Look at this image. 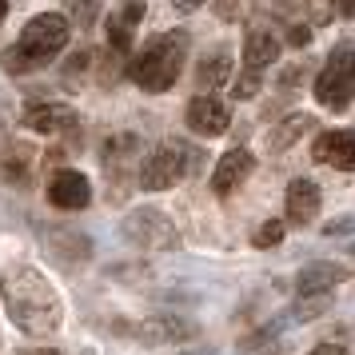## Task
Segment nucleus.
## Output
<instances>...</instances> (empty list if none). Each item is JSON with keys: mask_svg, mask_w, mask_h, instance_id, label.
<instances>
[{"mask_svg": "<svg viewBox=\"0 0 355 355\" xmlns=\"http://www.w3.org/2000/svg\"><path fill=\"white\" fill-rule=\"evenodd\" d=\"M136 336L144 339V343H184V339L196 336V323L184 320V315H152L136 327Z\"/></svg>", "mask_w": 355, "mask_h": 355, "instance_id": "nucleus-12", "label": "nucleus"}, {"mask_svg": "<svg viewBox=\"0 0 355 355\" xmlns=\"http://www.w3.org/2000/svg\"><path fill=\"white\" fill-rule=\"evenodd\" d=\"M172 4H176L180 12H192V8H200V4H204V0H172Z\"/></svg>", "mask_w": 355, "mask_h": 355, "instance_id": "nucleus-30", "label": "nucleus"}, {"mask_svg": "<svg viewBox=\"0 0 355 355\" xmlns=\"http://www.w3.org/2000/svg\"><path fill=\"white\" fill-rule=\"evenodd\" d=\"M68 12L76 17V24H92L96 20V0H68Z\"/></svg>", "mask_w": 355, "mask_h": 355, "instance_id": "nucleus-25", "label": "nucleus"}, {"mask_svg": "<svg viewBox=\"0 0 355 355\" xmlns=\"http://www.w3.org/2000/svg\"><path fill=\"white\" fill-rule=\"evenodd\" d=\"M120 236H124L128 243H136V248H144V252H172V248L180 243L172 220H168L160 208L128 211V220L120 224Z\"/></svg>", "mask_w": 355, "mask_h": 355, "instance_id": "nucleus-5", "label": "nucleus"}, {"mask_svg": "<svg viewBox=\"0 0 355 355\" xmlns=\"http://www.w3.org/2000/svg\"><path fill=\"white\" fill-rule=\"evenodd\" d=\"M227 76H232V60H227V52H211L208 60L196 68V80H200V88H224Z\"/></svg>", "mask_w": 355, "mask_h": 355, "instance_id": "nucleus-19", "label": "nucleus"}, {"mask_svg": "<svg viewBox=\"0 0 355 355\" xmlns=\"http://www.w3.org/2000/svg\"><path fill=\"white\" fill-rule=\"evenodd\" d=\"M232 92H236L240 100H252V96L259 92V72H243L240 80H236V88H232Z\"/></svg>", "mask_w": 355, "mask_h": 355, "instance_id": "nucleus-26", "label": "nucleus"}, {"mask_svg": "<svg viewBox=\"0 0 355 355\" xmlns=\"http://www.w3.org/2000/svg\"><path fill=\"white\" fill-rule=\"evenodd\" d=\"M33 355H60V352H33Z\"/></svg>", "mask_w": 355, "mask_h": 355, "instance_id": "nucleus-33", "label": "nucleus"}, {"mask_svg": "<svg viewBox=\"0 0 355 355\" xmlns=\"http://www.w3.org/2000/svg\"><path fill=\"white\" fill-rule=\"evenodd\" d=\"M184 56H188V36L168 33V36H160V40H152V44L132 60L128 76L140 84L144 92H168V88L180 80Z\"/></svg>", "mask_w": 355, "mask_h": 355, "instance_id": "nucleus-3", "label": "nucleus"}, {"mask_svg": "<svg viewBox=\"0 0 355 355\" xmlns=\"http://www.w3.org/2000/svg\"><path fill=\"white\" fill-rule=\"evenodd\" d=\"M327 307H331V295H300V304L291 307V320L307 323V320H315V315H323Z\"/></svg>", "mask_w": 355, "mask_h": 355, "instance_id": "nucleus-22", "label": "nucleus"}, {"mask_svg": "<svg viewBox=\"0 0 355 355\" xmlns=\"http://www.w3.org/2000/svg\"><path fill=\"white\" fill-rule=\"evenodd\" d=\"M140 17H144V8L140 4H124L120 12L112 17V24H108V40H112V49H128L132 44V33H136V24H140Z\"/></svg>", "mask_w": 355, "mask_h": 355, "instance_id": "nucleus-18", "label": "nucleus"}, {"mask_svg": "<svg viewBox=\"0 0 355 355\" xmlns=\"http://www.w3.org/2000/svg\"><path fill=\"white\" fill-rule=\"evenodd\" d=\"M136 148H140L136 136H112V140L104 144V172L120 180L124 176V168L132 164V156H136Z\"/></svg>", "mask_w": 355, "mask_h": 355, "instance_id": "nucleus-17", "label": "nucleus"}, {"mask_svg": "<svg viewBox=\"0 0 355 355\" xmlns=\"http://www.w3.org/2000/svg\"><path fill=\"white\" fill-rule=\"evenodd\" d=\"M0 172H4V180H12V184L24 188V184L33 180V152H28V148H20V144L8 148V156L0 160Z\"/></svg>", "mask_w": 355, "mask_h": 355, "instance_id": "nucleus-20", "label": "nucleus"}, {"mask_svg": "<svg viewBox=\"0 0 355 355\" xmlns=\"http://www.w3.org/2000/svg\"><path fill=\"white\" fill-rule=\"evenodd\" d=\"M288 40H291V44H295V49H304L307 40H311V28H307V24H295V28H291V33H288Z\"/></svg>", "mask_w": 355, "mask_h": 355, "instance_id": "nucleus-28", "label": "nucleus"}, {"mask_svg": "<svg viewBox=\"0 0 355 355\" xmlns=\"http://www.w3.org/2000/svg\"><path fill=\"white\" fill-rule=\"evenodd\" d=\"M352 256H355V243H352Z\"/></svg>", "mask_w": 355, "mask_h": 355, "instance_id": "nucleus-34", "label": "nucleus"}, {"mask_svg": "<svg viewBox=\"0 0 355 355\" xmlns=\"http://www.w3.org/2000/svg\"><path fill=\"white\" fill-rule=\"evenodd\" d=\"M49 200L64 211H80V208L92 204V184H88V176H80V172H56L52 184H49Z\"/></svg>", "mask_w": 355, "mask_h": 355, "instance_id": "nucleus-9", "label": "nucleus"}, {"mask_svg": "<svg viewBox=\"0 0 355 355\" xmlns=\"http://www.w3.org/2000/svg\"><path fill=\"white\" fill-rule=\"evenodd\" d=\"M347 275L352 272L343 263H307L304 272L295 275V288H300V295H327V288L343 284Z\"/></svg>", "mask_w": 355, "mask_h": 355, "instance_id": "nucleus-13", "label": "nucleus"}, {"mask_svg": "<svg viewBox=\"0 0 355 355\" xmlns=\"http://www.w3.org/2000/svg\"><path fill=\"white\" fill-rule=\"evenodd\" d=\"M307 128H311V116H304V112L288 116V120H284V124L272 132V136H268V148H272V152H284V148H291Z\"/></svg>", "mask_w": 355, "mask_h": 355, "instance_id": "nucleus-21", "label": "nucleus"}, {"mask_svg": "<svg viewBox=\"0 0 355 355\" xmlns=\"http://www.w3.org/2000/svg\"><path fill=\"white\" fill-rule=\"evenodd\" d=\"M275 56H279V40L268 28H252L248 40H243V64H248V72H263L268 64H275Z\"/></svg>", "mask_w": 355, "mask_h": 355, "instance_id": "nucleus-16", "label": "nucleus"}, {"mask_svg": "<svg viewBox=\"0 0 355 355\" xmlns=\"http://www.w3.org/2000/svg\"><path fill=\"white\" fill-rule=\"evenodd\" d=\"M315 216H320V188L311 180H291L288 184V220L304 227Z\"/></svg>", "mask_w": 355, "mask_h": 355, "instance_id": "nucleus-14", "label": "nucleus"}, {"mask_svg": "<svg viewBox=\"0 0 355 355\" xmlns=\"http://www.w3.org/2000/svg\"><path fill=\"white\" fill-rule=\"evenodd\" d=\"M44 248H49V256L56 259L60 268H80L84 259L92 256L88 236L72 232V227H64V232H44Z\"/></svg>", "mask_w": 355, "mask_h": 355, "instance_id": "nucleus-11", "label": "nucleus"}, {"mask_svg": "<svg viewBox=\"0 0 355 355\" xmlns=\"http://www.w3.org/2000/svg\"><path fill=\"white\" fill-rule=\"evenodd\" d=\"M252 168H256V156H252L248 148H232V152H224V160L216 164V176H211V188H216V196L236 192L243 180L252 176Z\"/></svg>", "mask_w": 355, "mask_h": 355, "instance_id": "nucleus-10", "label": "nucleus"}, {"mask_svg": "<svg viewBox=\"0 0 355 355\" xmlns=\"http://www.w3.org/2000/svg\"><path fill=\"white\" fill-rule=\"evenodd\" d=\"M311 355H352V352H347V347H339V343H320Z\"/></svg>", "mask_w": 355, "mask_h": 355, "instance_id": "nucleus-29", "label": "nucleus"}, {"mask_svg": "<svg viewBox=\"0 0 355 355\" xmlns=\"http://www.w3.org/2000/svg\"><path fill=\"white\" fill-rule=\"evenodd\" d=\"M64 44H68V20L56 17V12H40V17H33L24 24L20 40L4 52L0 64L8 68V72H33V68L49 64Z\"/></svg>", "mask_w": 355, "mask_h": 355, "instance_id": "nucleus-2", "label": "nucleus"}, {"mask_svg": "<svg viewBox=\"0 0 355 355\" xmlns=\"http://www.w3.org/2000/svg\"><path fill=\"white\" fill-rule=\"evenodd\" d=\"M24 124L33 132H68L76 128V112L64 108V104H28Z\"/></svg>", "mask_w": 355, "mask_h": 355, "instance_id": "nucleus-15", "label": "nucleus"}, {"mask_svg": "<svg viewBox=\"0 0 355 355\" xmlns=\"http://www.w3.org/2000/svg\"><path fill=\"white\" fill-rule=\"evenodd\" d=\"M343 12H347V17L355 20V0H343Z\"/></svg>", "mask_w": 355, "mask_h": 355, "instance_id": "nucleus-31", "label": "nucleus"}, {"mask_svg": "<svg viewBox=\"0 0 355 355\" xmlns=\"http://www.w3.org/2000/svg\"><path fill=\"white\" fill-rule=\"evenodd\" d=\"M352 96H355V49L352 44H339L327 56L320 80H315V100L323 108H331V112H343Z\"/></svg>", "mask_w": 355, "mask_h": 355, "instance_id": "nucleus-4", "label": "nucleus"}, {"mask_svg": "<svg viewBox=\"0 0 355 355\" xmlns=\"http://www.w3.org/2000/svg\"><path fill=\"white\" fill-rule=\"evenodd\" d=\"M355 232V216H343V220H331V224L323 227V236H347Z\"/></svg>", "mask_w": 355, "mask_h": 355, "instance_id": "nucleus-27", "label": "nucleus"}, {"mask_svg": "<svg viewBox=\"0 0 355 355\" xmlns=\"http://www.w3.org/2000/svg\"><path fill=\"white\" fill-rule=\"evenodd\" d=\"M227 124H232V112H227L224 100L196 96L192 104H188V128L200 132V136H224Z\"/></svg>", "mask_w": 355, "mask_h": 355, "instance_id": "nucleus-8", "label": "nucleus"}, {"mask_svg": "<svg viewBox=\"0 0 355 355\" xmlns=\"http://www.w3.org/2000/svg\"><path fill=\"white\" fill-rule=\"evenodd\" d=\"M279 240H284V224H279V220H268V224H259V227H256V236H252V243H256V248H275Z\"/></svg>", "mask_w": 355, "mask_h": 355, "instance_id": "nucleus-24", "label": "nucleus"}, {"mask_svg": "<svg viewBox=\"0 0 355 355\" xmlns=\"http://www.w3.org/2000/svg\"><path fill=\"white\" fill-rule=\"evenodd\" d=\"M8 17V0H0V20Z\"/></svg>", "mask_w": 355, "mask_h": 355, "instance_id": "nucleus-32", "label": "nucleus"}, {"mask_svg": "<svg viewBox=\"0 0 355 355\" xmlns=\"http://www.w3.org/2000/svg\"><path fill=\"white\" fill-rule=\"evenodd\" d=\"M311 156L320 164L339 168V172H355V132H347V128L323 132L320 140L311 144Z\"/></svg>", "mask_w": 355, "mask_h": 355, "instance_id": "nucleus-7", "label": "nucleus"}, {"mask_svg": "<svg viewBox=\"0 0 355 355\" xmlns=\"http://www.w3.org/2000/svg\"><path fill=\"white\" fill-rule=\"evenodd\" d=\"M4 300H8V315L28 336H52L60 327V320H64V304H60L56 288L36 268H17L8 275Z\"/></svg>", "mask_w": 355, "mask_h": 355, "instance_id": "nucleus-1", "label": "nucleus"}, {"mask_svg": "<svg viewBox=\"0 0 355 355\" xmlns=\"http://www.w3.org/2000/svg\"><path fill=\"white\" fill-rule=\"evenodd\" d=\"M275 327L272 331H259V336H252V339H243L240 343V355H275Z\"/></svg>", "mask_w": 355, "mask_h": 355, "instance_id": "nucleus-23", "label": "nucleus"}, {"mask_svg": "<svg viewBox=\"0 0 355 355\" xmlns=\"http://www.w3.org/2000/svg\"><path fill=\"white\" fill-rule=\"evenodd\" d=\"M180 176H184V148L180 144H160L144 160V168H140V184H144L148 192H164Z\"/></svg>", "mask_w": 355, "mask_h": 355, "instance_id": "nucleus-6", "label": "nucleus"}]
</instances>
